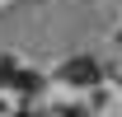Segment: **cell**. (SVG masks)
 I'll use <instances>...</instances> for the list:
<instances>
[{
  "instance_id": "cell-1",
  "label": "cell",
  "mask_w": 122,
  "mask_h": 117,
  "mask_svg": "<svg viewBox=\"0 0 122 117\" xmlns=\"http://www.w3.org/2000/svg\"><path fill=\"white\" fill-rule=\"evenodd\" d=\"M61 75H66L71 84H94V80H99V66H94V61H71Z\"/></svg>"
},
{
  "instance_id": "cell-2",
  "label": "cell",
  "mask_w": 122,
  "mask_h": 117,
  "mask_svg": "<svg viewBox=\"0 0 122 117\" xmlns=\"http://www.w3.org/2000/svg\"><path fill=\"white\" fill-rule=\"evenodd\" d=\"M38 84H42V80H38V75H33V70H24V75H14V89H28V94H33V89H38Z\"/></svg>"
},
{
  "instance_id": "cell-3",
  "label": "cell",
  "mask_w": 122,
  "mask_h": 117,
  "mask_svg": "<svg viewBox=\"0 0 122 117\" xmlns=\"http://www.w3.org/2000/svg\"><path fill=\"white\" fill-rule=\"evenodd\" d=\"M61 117H85V112H80V108H66V112H61Z\"/></svg>"
}]
</instances>
